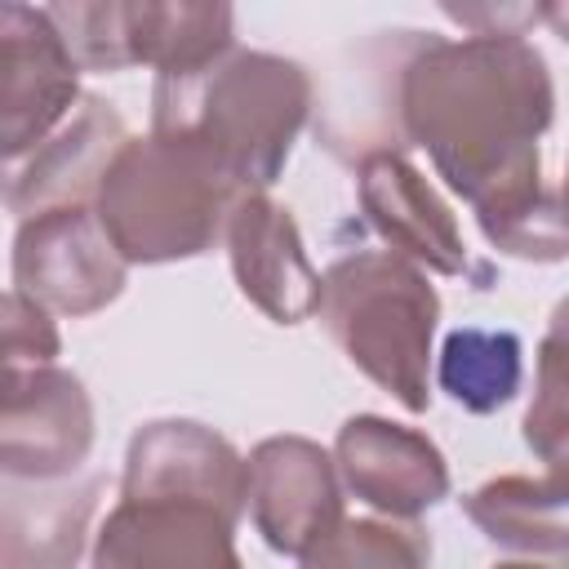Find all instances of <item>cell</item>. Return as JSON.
Masks as SVG:
<instances>
[{"label":"cell","instance_id":"obj_22","mask_svg":"<svg viewBox=\"0 0 569 569\" xmlns=\"http://www.w3.org/2000/svg\"><path fill=\"white\" fill-rule=\"evenodd\" d=\"M445 18L462 22L471 36H525L529 22L542 18V9L529 4H440Z\"/></svg>","mask_w":569,"mask_h":569},{"label":"cell","instance_id":"obj_18","mask_svg":"<svg viewBox=\"0 0 569 569\" xmlns=\"http://www.w3.org/2000/svg\"><path fill=\"white\" fill-rule=\"evenodd\" d=\"M436 378L440 391L467 413H498L516 400L525 378L520 338L511 329H480V325L449 329L440 342Z\"/></svg>","mask_w":569,"mask_h":569},{"label":"cell","instance_id":"obj_14","mask_svg":"<svg viewBox=\"0 0 569 569\" xmlns=\"http://www.w3.org/2000/svg\"><path fill=\"white\" fill-rule=\"evenodd\" d=\"M244 485L240 449L196 418H156L129 436L120 498H196L240 520Z\"/></svg>","mask_w":569,"mask_h":569},{"label":"cell","instance_id":"obj_7","mask_svg":"<svg viewBox=\"0 0 569 569\" xmlns=\"http://www.w3.org/2000/svg\"><path fill=\"white\" fill-rule=\"evenodd\" d=\"M80 102V67L44 4L0 0V164L40 147Z\"/></svg>","mask_w":569,"mask_h":569},{"label":"cell","instance_id":"obj_17","mask_svg":"<svg viewBox=\"0 0 569 569\" xmlns=\"http://www.w3.org/2000/svg\"><path fill=\"white\" fill-rule=\"evenodd\" d=\"M565 502H569L565 471L493 476V480H485L480 489H471L462 498V511L493 547L516 551V556H551V560H560L565 547H569Z\"/></svg>","mask_w":569,"mask_h":569},{"label":"cell","instance_id":"obj_24","mask_svg":"<svg viewBox=\"0 0 569 569\" xmlns=\"http://www.w3.org/2000/svg\"><path fill=\"white\" fill-rule=\"evenodd\" d=\"M22 369H27V365H22ZM9 373H13V369H0V391H4V382H9Z\"/></svg>","mask_w":569,"mask_h":569},{"label":"cell","instance_id":"obj_13","mask_svg":"<svg viewBox=\"0 0 569 569\" xmlns=\"http://www.w3.org/2000/svg\"><path fill=\"white\" fill-rule=\"evenodd\" d=\"M124 142L129 129L120 111L98 93H80L76 111L40 147L0 164V204L22 222L49 209L89 204Z\"/></svg>","mask_w":569,"mask_h":569},{"label":"cell","instance_id":"obj_3","mask_svg":"<svg viewBox=\"0 0 569 569\" xmlns=\"http://www.w3.org/2000/svg\"><path fill=\"white\" fill-rule=\"evenodd\" d=\"M236 196L240 187L200 147L129 133L93 191V218L124 267H160L209 253Z\"/></svg>","mask_w":569,"mask_h":569},{"label":"cell","instance_id":"obj_11","mask_svg":"<svg viewBox=\"0 0 569 569\" xmlns=\"http://www.w3.org/2000/svg\"><path fill=\"white\" fill-rule=\"evenodd\" d=\"M338 485L387 520H418L449 493V462L440 445L382 413H356L333 436Z\"/></svg>","mask_w":569,"mask_h":569},{"label":"cell","instance_id":"obj_4","mask_svg":"<svg viewBox=\"0 0 569 569\" xmlns=\"http://www.w3.org/2000/svg\"><path fill=\"white\" fill-rule=\"evenodd\" d=\"M316 316L338 351L409 413L431 409V338L440 293L413 262L387 249L342 253L320 276Z\"/></svg>","mask_w":569,"mask_h":569},{"label":"cell","instance_id":"obj_5","mask_svg":"<svg viewBox=\"0 0 569 569\" xmlns=\"http://www.w3.org/2000/svg\"><path fill=\"white\" fill-rule=\"evenodd\" d=\"M44 13L80 71L151 67L156 80H178L236 49V9L222 0H98Z\"/></svg>","mask_w":569,"mask_h":569},{"label":"cell","instance_id":"obj_1","mask_svg":"<svg viewBox=\"0 0 569 569\" xmlns=\"http://www.w3.org/2000/svg\"><path fill=\"white\" fill-rule=\"evenodd\" d=\"M556 116L547 58L525 36H422L396 67L405 147H427L436 173L462 196L498 253L560 262L565 204L542 178V133Z\"/></svg>","mask_w":569,"mask_h":569},{"label":"cell","instance_id":"obj_19","mask_svg":"<svg viewBox=\"0 0 569 569\" xmlns=\"http://www.w3.org/2000/svg\"><path fill=\"white\" fill-rule=\"evenodd\" d=\"M302 569H431V538L413 520H338L302 556Z\"/></svg>","mask_w":569,"mask_h":569},{"label":"cell","instance_id":"obj_16","mask_svg":"<svg viewBox=\"0 0 569 569\" xmlns=\"http://www.w3.org/2000/svg\"><path fill=\"white\" fill-rule=\"evenodd\" d=\"M98 498V471L31 480L0 467V569H76Z\"/></svg>","mask_w":569,"mask_h":569},{"label":"cell","instance_id":"obj_6","mask_svg":"<svg viewBox=\"0 0 569 569\" xmlns=\"http://www.w3.org/2000/svg\"><path fill=\"white\" fill-rule=\"evenodd\" d=\"M124 258L102 236L89 204L49 209L13 236V284L49 316H93L124 293Z\"/></svg>","mask_w":569,"mask_h":569},{"label":"cell","instance_id":"obj_10","mask_svg":"<svg viewBox=\"0 0 569 569\" xmlns=\"http://www.w3.org/2000/svg\"><path fill=\"white\" fill-rule=\"evenodd\" d=\"M227 511L196 498H120L93 533V569H244Z\"/></svg>","mask_w":569,"mask_h":569},{"label":"cell","instance_id":"obj_8","mask_svg":"<svg viewBox=\"0 0 569 569\" xmlns=\"http://www.w3.org/2000/svg\"><path fill=\"white\" fill-rule=\"evenodd\" d=\"M356 196L365 222L387 240V253L413 262L418 271L476 280V289L493 284V267L471 258L453 209L400 151L365 156L356 164Z\"/></svg>","mask_w":569,"mask_h":569},{"label":"cell","instance_id":"obj_12","mask_svg":"<svg viewBox=\"0 0 569 569\" xmlns=\"http://www.w3.org/2000/svg\"><path fill=\"white\" fill-rule=\"evenodd\" d=\"M244 507L262 542L302 556L342 520V485L333 458L307 436H267L244 458Z\"/></svg>","mask_w":569,"mask_h":569},{"label":"cell","instance_id":"obj_15","mask_svg":"<svg viewBox=\"0 0 569 569\" xmlns=\"http://www.w3.org/2000/svg\"><path fill=\"white\" fill-rule=\"evenodd\" d=\"M227 258L240 293L276 325H302L320 302V271L307 258L302 231L267 191H240L227 227Z\"/></svg>","mask_w":569,"mask_h":569},{"label":"cell","instance_id":"obj_21","mask_svg":"<svg viewBox=\"0 0 569 569\" xmlns=\"http://www.w3.org/2000/svg\"><path fill=\"white\" fill-rule=\"evenodd\" d=\"M62 351L58 325L49 311H40L31 298L0 293V369H22V365H53Z\"/></svg>","mask_w":569,"mask_h":569},{"label":"cell","instance_id":"obj_20","mask_svg":"<svg viewBox=\"0 0 569 569\" xmlns=\"http://www.w3.org/2000/svg\"><path fill=\"white\" fill-rule=\"evenodd\" d=\"M565 333L560 316L538 351V378H533V405L525 413V445L551 467L565 471V440H569V413H565Z\"/></svg>","mask_w":569,"mask_h":569},{"label":"cell","instance_id":"obj_23","mask_svg":"<svg viewBox=\"0 0 569 569\" xmlns=\"http://www.w3.org/2000/svg\"><path fill=\"white\" fill-rule=\"evenodd\" d=\"M493 569H556V565H533V560H507V565H493Z\"/></svg>","mask_w":569,"mask_h":569},{"label":"cell","instance_id":"obj_9","mask_svg":"<svg viewBox=\"0 0 569 569\" xmlns=\"http://www.w3.org/2000/svg\"><path fill=\"white\" fill-rule=\"evenodd\" d=\"M93 449V400L62 365L13 369L0 391V467L31 480L84 471Z\"/></svg>","mask_w":569,"mask_h":569},{"label":"cell","instance_id":"obj_2","mask_svg":"<svg viewBox=\"0 0 569 569\" xmlns=\"http://www.w3.org/2000/svg\"><path fill=\"white\" fill-rule=\"evenodd\" d=\"M302 62L231 49L218 62L151 84V133L200 147L240 191H267L311 116Z\"/></svg>","mask_w":569,"mask_h":569}]
</instances>
